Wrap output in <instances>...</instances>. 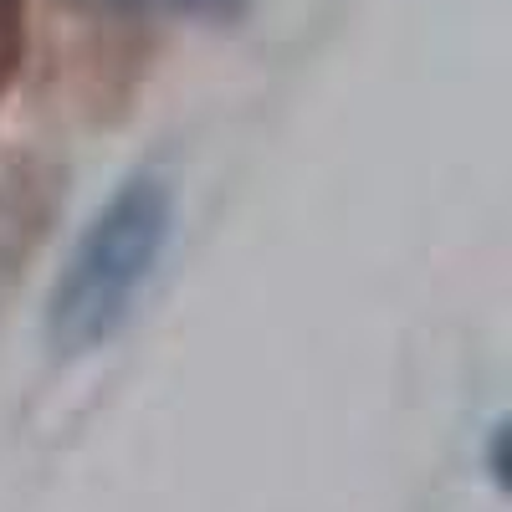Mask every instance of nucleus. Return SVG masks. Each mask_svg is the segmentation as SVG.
<instances>
[{
    "label": "nucleus",
    "mask_w": 512,
    "mask_h": 512,
    "mask_svg": "<svg viewBox=\"0 0 512 512\" xmlns=\"http://www.w3.org/2000/svg\"><path fill=\"white\" fill-rule=\"evenodd\" d=\"M31 41V6L26 0H0V93L16 82Z\"/></svg>",
    "instance_id": "nucleus-2"
},
{
    "label": "nucleus",
    "mask_w": 512,
    "mask_h": 512,
    "mask_svg": "<svg viewBox=\"0 0 512 512\" xmlns=\"http://www.w3.org/2000/svg\"><path fill=\"white\" fill-rule=\"evenodd\" d=\"M175 231V195L159 175L123 180L82 226L47 292V344L57 354H93L134 318L139 292L164 262Z\"/></svg>",
    "instance_id": "nucleus-1"
}]
</instances>
